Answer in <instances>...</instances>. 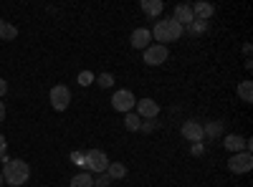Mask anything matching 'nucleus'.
I'll use <instances>...</instances> for the list:
<instances>
[{"label": "nucleus", "mask_w": 253, "mask_h": 187, "mask_svg": "<svg viewBox=\"0 0 253 187\" xmlns=\"http://www.w3.org/2000/svg\"><path fill=\"white\" fill-rule=\"evenodd\" d=\"M107 175H109L112 180H122V177H126V167H124L122 162H109Z\"/></svg>", "instance_id": "obj_18"}, {"label": "nucleus", "mask_w": 253, "mask_h": 187, "mask_svg": "<svg viewBox=\"0 0 253 187\" xmlns=\"http://www.w3.org/2000/svg\"><path fill=\"white\" fill-rule=\"evenodd\" d=\"M94 81H96L101 89H112V86H114V76H112V74H99Z\"/></svg>", "instance_id": "obj_21"}, {"label": "nucleus", "mask_w": 253, "mask_h": 187, "mask_svg": "<svg viewBox=\"0 0 253 187\" xmlns=\"http://www.w3.org/2000/svg\"><path fill=\"white\" fill-rule=\"evenodd\" d=\"M182 31H185V28H182L180 23H175L172 18H160L150 33H152V38L157 40V46H167V43H175V40H180V38H182Z\"/></svg>", "instance_id": "obj_1"}, {"label": "nucleus", "mask_w": 253, "mask_h": 187, "mask_svg": "<svg viewBox=\"0 0 253 187\" xmlns=\"http://www.w3.org/2000/svg\"><path fill=\"white\" fill-rule=\"evenodd\" d=\"M3 182H8L10 187H20V185H26L28 177H31V167H28V162L23 159H8L3 157Z\"/></svg>", "instance_id": "obj_2"}, {"label": "nucleus", "mask_w": 253, "mask_h": 187, "mask_svg": "<svg viewBox=\"0 0 253 187\" xmlns=\"http://www.w3.org/2000/svg\"><path fill=\"white\" fill-rule=\"evenodd\" d=\"M48 99H51V107L56 112H66L69 104H71V91L66 86H53L51 94H48Z\"/></svg>", "instance_id": "obj_6"}, {"label": "nucleus", "mask_w": 253, "mask_h": 187, "mask_svg": "<svg viewBox=\"0 0 253 187\" xmlns=\"http://www.w3.org/2000/svg\"><path fill=\"white\" fill-rule=\"evenodd\" d=\"M71 187H94V175L91 172H79L71 177Z\"/></svg>", "instance_id": "obj_16"}, {"label": "nucleus", "mask_w": 253, "mask_h": 187, "mask_svg": "<svg viewBox=\"0 0 253 187\" xmlns=\"http://www.w3.org/2000/svg\"><path fill=\"white\" fill-rule=\"evenodd\" d=\"M165 10V3L162 0H142V13L150 15V18H160Z\"/></svg>", "instance_id": "obj_13"}, {"label": "nucleus", "mask_w": 253, "mask_h": 187, "mask_svg": "<svg viewBox=\"0 0 253 187\" xmlns=\"http://www.w3.org/2000/svg\"><path fill=\"white\" fill-rule=\"evenodd\" d=\"M124 127L129 129V132H139V129H142V119H139L134 112H129V114L124 116Z\"/></svg>", "instance_id": "obj_19"}, {"label": "nucleus", "mask_w": 253, "mask_h": 187, "mask_svg": "<svg viewBox=\"0 0 253 187\" xmlns=\"http://www.w3.org/2000/svg\"><path fill=\"white\" fill-rule=\"evenodd\" d=\"M172 20H175V23H180L182 28L185 26H190V23H193V10H190V5H177L175 8V15H172Z\"/></svg>", "instance_id": "obj_14"}, {"label": "nucleus", "mask_w": 253, "mask_h": 187, "mask_svg": "<svg viewBox=\"0 0 253 187\" xmlns=\"http://www.w3.org/2000/svg\"><path fill=\"white\" fill-rule=\"evenodd\" d=\"M84 167H86L89 172L104 175V172H107V167H109L107 152H101V150H86V152H84Z\"/></svg>", "instance_id": "obj_3"}, {"label": "nucleus", "mask_w": 253, "mask_h": 187, "mask_svg": "<svg viewBox=\"0 0 253 187\" xmlns=\"http://www.w3.org/2000/svg\"><path fill=\"white\" fill-rule=\"evenodd\" d=\"M190 10H193V18L195 20H208V18H213V13H215V5L213 3H195V5H190Z\"/></svg>", "instance_id": "obj_11"}, {"label": "nucleus", "mask_w": 253, "mask_h": 187, "mask_svg": "<svg viewBox=\"0 0 253 187\" xmlns=\"http://www.w3.org/2000/svg\"><path fill=\"white\" fill-rule=\"evenodd\" d=\"M5 94H8V81L0 78V96H5Z\"/></svg>", "instance_id": "obj_26"}, {"label": "nucleus", "mask_w": 253, "mask_h": 187, "mask_svg": "<svg viewBox=\"0 0 253 187\" xmlns=\"http://www.w3.org/2000/svg\"><path fill=\"white\" fill-rule=\"evenodd\" d=\"M228 170L233 172V175H246V172H251V170H253V154H251V152H236V154H230Z\"/></svg>", "instance_id": "obj_4"}, {"label": "nucleus", "mask_w": 253, "mask_h": 187, "mask_svg": "<svg viewBox=\"0 0 253 187\" xmlns=\"http://www.w3.org/2000/svg\"><path fill=\"white\" fill-rule=\"evenodd\" d=\"M223 147L230 150L233 154H236V152H246V137H241V134H225Z\"/></svg>", "instance_id": "obj_12"}, {"label": "nucleus", "mask_w": 253, "mask_h": 187, "mask_svg": "<svg viewBox=\"0 0 253 187\" xmlns=\"http://www.w3.org/2000/svg\"><path fill=\"white\" fill-rule=\"evenodd\" d=\"M15 36H18V28L0 18V40H15Z\"/></svg>", "instance_id": "obj_15"}, {"label": "nucleus", "mask_w": 253, "mask_h": 187, "mask_svg": "<svg viewBox=\"0 0 253 187\" xmlns=\"http://www.w3.org/2000/svg\"><path fill=\"white\" fill-rule=\"evenodd\" d=\"M71 162H74V164H81V167H84V152H71Z\"/></svg>", "instance_id": "obj_24"}, {"label": "nucleus", "mask_w": 253, "mask_h": 187, "mask_svg": "<svg viewBox=\"0 0 253 187\" xmlns=\"http://www.w3.org/2000/svg\"><path fill=\"white\" fill-rule=\"evenodd\" d=\"M134 107H137L134 114H137L139 119H157V114H160V104H157L155 99H150V96H147V99H139Z\"/></svg>", "instance_id": "obj_8"}, {"label": "nucleus", "mask_w": 253, "mask_h": 187, "mask_svg": "<svg viewBox=\"0 0 253 187\" xmlns=\"http://www.w3.org/2000/svg\"><path fill=\"white\" fill-rule=\"evenodd\" d=\"M129 43H132V48H137V51L150 48V46H152V33L147 31V28H137V31L132 33V38H129Z\"/></svg>", "instance_id": "obj_10"}, {"label": "nucleus", "mask_w": 253, "mask_h": 187, "mask_svg": "<svg viewBox=\"0 0 253 187\" xmlns=\"http://www.w3.org/2000/svg\"><path fill=\"white\" fill-rule=\"evenodd\" d=\"M134 104H137V99H134V94H132L129 89H119V91H114V96H112L114 112H122V114L134 112Z\"/></svg>", "instance_id": "obj_5"}, {"label": "nucleus", "mask_w": 253, "mask_h": 187, "mask_svg": "<svg viewBox=\"0 0 253 187\" xmlns=\"http://www.w3.org/2000/svg\"><path fill=\"white\" fill-rule=\"evenodd\" d=\"M180 132H182V137H185L187 142H193V144H200V142L205 139L203 124H200V121H193V119H190V121H185Z\"/></svg>", "instance_id": "obj_9"}, {"label": "nucleus", "mask_w": 253, "mask_h": 187, "mask_svg": "<svg viewBox=\"0 0 253 187\" xmlns=\"http://www.w3.org/2000/svg\"><path fill=\"white\" fill-rule=\"evenodd\" d=\"M0 187H3V172H0Z\"/></svg>", "instance_id": "obj_28"}, {"label": "nucleus", "mask_w": 253, "mask_h": 187, "mask_svg": "<svg viewBox=\"0 0 253 187\" xmlns=\"http://www.w3.org/2000/svg\"><path fill=\"white\" fill-rule=\"evenodd\" d=\"M94 78H96V76H94L91 71H81L76 81H79V86H91V84H94Z\"/></svg>", "instance_id": "obj_22"}, {"label": "nucleus", "mask_w": 253, "mask_h": 187, "mask_svg": "<svg viewBox=\"0 0 253 187\" xmlns=\"http://www.w3.org/2000/svg\"><path fill=\"white\" fill-rule=\"evenodd\" d=\"M167 56H170V51H167V46H157L152 43L150 48H144V64L147 66H162Z\"/></svg>", "instance_id": "obj_7"}, {"label": "nucleus", "mask_w": 253, "mask_h": 187, "mask_svg": "<svg viewBox=\"0 0 253 187\" xmlns=\"http://www.w3.org/2000/svg\"><path fill=\"white\" fill-rule=\"evenodd\" d=\"M109 182H112V177H109V175H99L94 185H96V187H109Z\"/></svg>", "instance_id": "obj_23"}, {"label": "nucleus", "mask_w": 253, "mask_h": 187, "mask_svg": "<svg viewBox=\"0 0 253 187\" xmlns=\"http://www.w3.org/2000/svg\"><path fill=\"white\" fill-rule=\"evenodd\" d=\"M238 99L251 104L253 101V81H241L238 84Z\"/></svg>", "instance_id": "obj_17"}, {"label": "nucleus", "mask_w": 253, "mask_h": 187, "mask_svg": "<svg viewBox=\"0 0 253 187\" xmlns=\"http://www.w3.org/2000/svg\"><path fill=\"white\" fill-rule=\"evenodd\" d=\"M3 119H5V104L0 101V121H3Z\"/></svg>", "instance_id": "obj_27"}, {"label": "nucleus", "mask_w": 253, "mask_h": 187, "mask_svg": "<svg viewBox=\"0 0 253 187\" xmlns=\"http://www.w3.org/2000/svg\"><path fill=\"white\" fill-rule=\"evenodd\" d=\"M205 137H220L223 134V121H208L205 127H203Z\"/></svg>", "instance_id": "obj_20"}, {"label": "nucleus", "mask_w": 253, "mask_h": 187, "mask_svg": "<svg viewBox=\"0 0 253 187\" xmlns=\"http://www.w3.org/2000/svg\"><path fill=\"white\" fill-rule=\"evenodd\" d=\"M5 152H8V142H5V137L0 134V159L5 157Z\"/></svg>", "instance_id": "obj_25"}]
</instances>
